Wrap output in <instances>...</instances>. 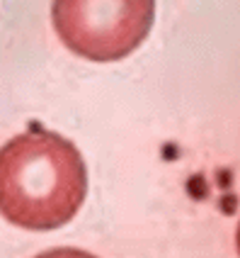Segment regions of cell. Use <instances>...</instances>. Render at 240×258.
Returning <instances> with one entry per match:
<instances>
[{"label":"cell","mask_w":240,"mask_h":258,"mask_svg":"<svg viewBox=\"0 0 240 258\" xmlns=\"http://www.w3.org/2000/svg\"><path fill=\"white\" fill-rule=\"evenodd\" d=\"M235 248H238V256H240V224H238V231H235Z\"/></svg>","instance_id":"277c9868"},{"label":"cell","mask_w":240,"mask_h":258,"mask_svg":"<svg viewBox=\"0 0 240 258\" xmlns=\"http://www.w3.org/2000/svg\"><path fill=\"white\" fill-rule=\"evenodd\" d=\"M34 258H97L90 251H83V248H71V246H61V248H49L39 256Z\"/></svg>","instance_id":"3957f363"},{"label":"cell","mask_w":240,"mask_h":258,"mask_svg":"<svg viewBox=\"0 0 240 258\" xmlns=\"http://www.w3.org/2000/svg\"><path fill=\"white\" fill-rule=\"evenodd\" d=\"M87 171L78 146L49 129H27L0 146V215L27 231H54L78 215Z\"/></svg>","instance_id":"6da1fadb"},{"label":"cell","mask_w":240,"mask_h":258,"mask_svg":"<svg viewBox=\"0 0 240 258\" xmlns=\"http://www.w3.org/2000/svg\"><path fill=\"white\" fill-rule=\"evenodd\" d=\"M156 22V0H54L51 25L63 46L87 61H122Z\"/></svg>","instance_id":"7a4b0ae2"}]
</instances>
